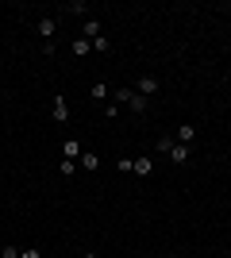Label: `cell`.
Masks as SVG:
<instances>
[{"instance_id": "7", "label": "cell", "mask_w": 231, "mask_h": 258, "mask_svg": "<svg viewBox=\"0 0 231 258\" xmlns=\"http://www.w3.org/2000/svg\"><path fill=\"white\" fill-rule=\"evenodd\" d=\"M62 158H81V143H77V139H66V143H62Z\"/></svg>"}, {"instance_id": "9", "label": "cell", "mask_w": 231, "mask_h": 258, "mask_svg": "<svg viewBox=\"0 0 231 258\" xmlns=\"http://www.w3.org/2000/svg\"><path fill=\"white\" fill-rule=\"evenodd\" d=\"M170 158H174V166H185V162H189V147L174 143V151H170Z\"/></svg>"}, {"instance_id": "2", "label": "cell", "mask_w": 231, "mask_h": 258, "mask_svg": "<svg viewBox=\"0 0 231 258\" xmlns=\"http://www.w3.org/2000/svg\"><path fill=\"white\" fill-rule=\"evenodd\" d=\"M35 31L43 35V39H54V31H58V20H54V16H43V20H35Z\"/></svg>"}, {"instance_id": "19", "label": "cell", "mask_w": 231, "mask_h": 258, "mask_svg": "<svg viewBox=\"0 0 231 258\" xmlns=\"http://www.w3.org/2000/svg\"><path fill=\"white\" fill-rule=\"evenodd\" d=\"M20 258H43V250H39V247H27V250H20Z\"/></svg>"}, {"instance_id": "15", "label": "cell", "mask_w": 231, "mask_h": 258, "mask_svg": "<svg viewBox=\"0 0 231 258\" xmlns=\"http://www.w3.org/2000/svg\"><path fill=\"white\" fill-rule=\"evenodd\" d=\"M158 151H162V154L174 151V135H158Z\"/></svg>"}, {"instance_id": "21", "label": "cell", "mask_w": 231, "mask_h": 258, "mask_svg": "<svg viewBox=\"0 0 231 258\" xmlns=\"http://www.w3.org/2000/svg\"><path fill=\"white\" fill-rule=\"evenodd\" d=\"M170 258H177V254H170Z\"/></svg>"}, {"instance_id": "16", "label": "cell", "mask_w": 231, "mask_h": 258, "mask_svg": "<svg viewBox=\"0 0 231 258\" xmlns=\"http://www.w3.org/2000/svg\"><path fill=\"white\" fill-rule=\"evenodd\" d=\"M116 170H120V173H131L135 170V158H116Z\"/></svg>"}, {"instance_id": "11", "label": "cell", "mask_w": 231, "mask_h": 258, "mask_svg": "<svg viewBox=\"0 0 231 258\" xmlns=\"http://www.w3.org/2000/svg\"><path fill=\"white\" fill-rule=\"evenodd\" d=\"M89 97H93V100H104V97H108V81H93Z\"/></svg>"}, {"instance_id": "10", "label": "cell", "mask_w": 231, "mask_h": 258, "mask_svg": "<svg viewBox=\"0 0 231 258\" xmlns=\"http://www.w3.org/2000/svg\"><path fill=\"white\" fill-rule=\"evenodd\" d=\"M131 97H135V89L120 85V89H116V97H112V104H131Z\"/></svg>"}, {"instance_id": "1", "label": "cell", "mask_w": 231, "mask_h": 258, "mask_svg": "<svg viewBox=\"0 0 231 258\" xmlns=\"http://www.w3.org/2000/svg\"><path fill=\"white\" fill-rule=\"evenodd\" d=\"M158 89H162V81H158V77H150V74H143V77H139V85H135V93L150 100L154 93H158Z\"/></svg>"}, {"instance_id": "12", "label": "cell", "mask_w": 231, "mask_h": 258, "mask_svg": "<svg viewBox=\"0 0 231 258\" xmlns=\"http://www.w3.org/2000/svg\"><path fill=\"white\" fill-rule=\"evenodd\" d=\"M58 173H62V177H73V173H77V162L73 158H62V162H58Z\"/></svg>"}, {"instance_id": "8", "label": "cell", "mask_w": 231, "mask_h": 258, "mask_svg": "<svg viewBox=\"0 0 231 258\" xmlns=\"http://www.w3.org/2000/svg\"><path fill=\"white\" fill-rule=\"evenodd\" d=\"M131 173H139V177H150V173H154V162L146 158V154H143V158H135V170H131Z\"/></svg>"}, {"instance_id": "6", "label": "cell", "mask_w": 231, "mask_h": 258, "mask_svg": "<svg viewBox=\"0 0 231 258\" xmlns=\"http://www.w3.org/2000/svg\"><path fill=\"white\" fill-rule=\"evenodd\" d=\"M100 35H104V31H100V20H97V16H89V20H85V31H81V39H89V43H93V39H100Z\"/></svg>"}, {"instance_id": "13", "label": "cell", "mask_w": 231, "mask_h": 258, "mask_svg": "<svg viewBox=\"0 0 231 258\" xmlns=\"http://www.w3.org/2000/svg\"><path fill=\"white\" fill-rule=\"evenodd\" d=\"M127 108H131L135 116H143V112H146L150 104H146V97H139V93H135V97H131V104H127Z\"/></svg>"}, {"instance_id": "5", "label": "cell", "mask_w": 231, "mask_h": 258, "mask_svg": "<svg viewBox=\"0 0 231 258\" xmlns=\"http://www.w3.org/2000/svg\"><path fill=\"white\" fill-rule=\"evenodd\" d=\"M193 139H197V127H193V123H181L174 143H181V147H193Z\"/></svg>"}, {"instance_id": "14", "label": "cell", "mask_w": 231, "mask_h": 258, "mask_svg": "<svg viewBox=\"0 0 231 258\" xmlns=\"http://www.w3.org/2000/svg\"><path fill=\"white\" fill-rule=\"evenodd\" d=\"M89 50H93V43H89V39H73V54H77V58H85Z\"/></svg>"}, {"instance_id": "20", "label": "cell", "mask_w": 231, "mask_h": 258, "mask_svg": "<svg viewBox=\"0 0 231 258\" xmlns=\"http://www.w3.org/2000/svg\"><path fill=\"white\" fill-rule=\"evenodd\" d=\"M85 258H97V254H85Z\"/></svg>"}, {"instance_id": "3", "label": "cell", "mask_w": 231, "mask_h": 258, "mask_svg": "<svg viewBox=\"0 0 231 258\" xmlns=\"http://www.w3.org/2000/svg\"><path fill=\"white\" fill-rule=\"evenodd\" d=\"M54 123H69V104L62 93H54Z\"/></svg>"}, {"instance_id": "17", "label": "cell", "mask_w": 231, "mask_h": 258, "mask_svg": "<svg viewBox=\"0 0 231 258\" xmlns=\"http://www.w3.org/2000/svg\"><path fill=\"white\" fill-rule=\"evenodd\" d=\"M93 50H100V54H104V50H112V43L104 39V35H100V39H93Z\"/></svg>"}, {"instance_id": "4", "label": "cell", "mask_w": 231, "mask_h": 258, "mask_svg": "<svg viewBox=\"0 0 231 258\" xmlns=\"http://www.w3.org/2000/svg\"><path fill=\"white\" fill-rule=\"evenodd\" d=\"M77 166H85V173H97L100 170V154L97 151H85L81 158H77Z\"/></svg>"}, {"instance_id": "18", "label": "cell", "mask_w": 231, "mask_h": 258, "mask_svg": "<svg viewBox=\"0 0 231 258\" xmlns=\"http://www.w3.org/2000/svg\"><path fill=\"white\" fill-rule=\"evenodd\" d=\"M0 258H20V247H12V243H8V247L0 250Z\"/></svg>"}]
</instances>
